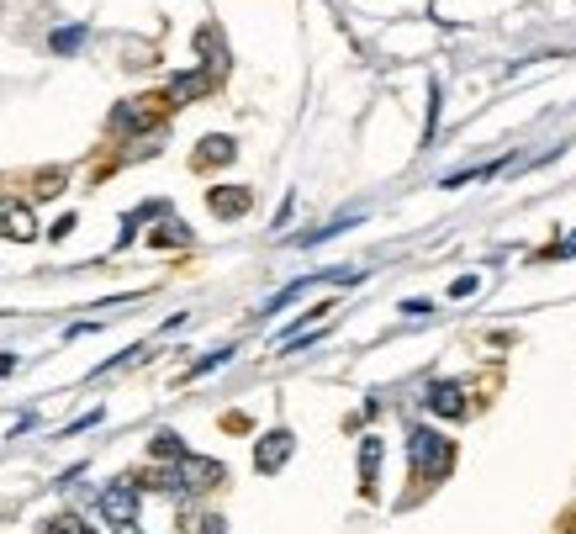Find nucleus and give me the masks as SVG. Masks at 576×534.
<instances>
[{
    "mask_svg": "<svg viewBox=\"0 0 576 534\" xmlns=\"http://www.w3.org/2000/svg\"><path fill=\"white\" fill-rule=\"evenodd\" d=\"M138 476H117V482L101 487V513L111 519V529L117 534H143L138 529Z\"/></svg>",
    "mask_w": 576,
    "mask_h": 534,
    "instance_id": "nucleus-1",
    "label": "nucleus"
},
{
    "mask_svg": "<svg viewBox=\"0 0 576 534\" xmlns=\"http://www.w3.org/2000/svg\"><path fill=\"white\" fill-rule=\"evenodd\" d=\"M407 455H413V471L439 482V476H450V460H455V445L450 439H439L434 429H413L407 434Z\"/></svg>",
    "mask_w": 576,
    "mask_h": 534,
    "instance_id": "nucleus-2",
    "label": "nucleus"
},
{
    "mask_svg": "<svg viewBox=\"0 0 576 534\" xmlns=\"http://www.w3.org/2000/svg\"><path fill=\"white\" fill-rule=\"evenodd\" d=\"M164 96H138V101H122L117 112H111V127H122V133H143V127H159L164 117Z\"/></svg>",
    "mask_w": 576,
    "mask_h": 534,
    "instance_id": "nucleus-3",
    "label": "nucleus"
},
{
    "mask_svg": "<svg viewBox=\"0 0 576 534\" xmlns=\"http://www.w3.org/2000/svg\"><path fill=\"white\" fill-rule=\"evenodd\" d=\"M217 482H222V466H217V460H207V455H185V460H180V487H185V497L207 492V487H217Z\"/></svg>",
    "mask_w": 576,
    "mask_h": 534,
    "instance_id": "nucleus-4",
    "label": "nucleus"
},
{
    "mask_svg": "<svg viewBox=\"0 0 576 534\" xmlns=\"http://www.w3.org/2000/svg\"><path fill=\"white\" fill-rule=\"evenodd\" d=\"M296 450V439H291V429H275V434H265L259 439V450H254V466L265 471V476H275L286 466V455Z\"/></svg>",
    "mask_w": 576,
    "mask_h": 534,
    "instance_id": "nucleus-5",
    "label": "nucleus"
},
{
    "mask_svg": "<svg viewBox=\"0 0 576 534\" xmlns=\"http://www.w3.org/2000/svg\"><path fill=\"white\" fill-rule=\"evenodd\" d=\"M207 90H212V69H185V75H175L170 85H164V101H170V106H185V101L207 96Z\"/></svg>",
    "mask_w": 576,
    "mask_h": 534,
    "instance_id": "nucleus-6",
    "label": "nucleus"
},
{
    "mask_svg": "<svg viewBox=\"0 0 576 534\" xmlns=\"http://www.w3.org/2000/svg\"><path fill=\"white\" fill-rule=\"evenodd\" d=\"M429 408L439 418H466V386L460 381H429Z\"/></svg>",
    "mask_w": 576,
    "mask_h": 534,
    "instance_id": "nucleus-7",
    "label": "nucleus"
},
{
    "mask_svg": "<svg viewBox=\"0 0 576 534\" xmlns=\"http://www.w3.org/2000/svg\"><path fill=\"white\" fill-rule=\"evenodd\" d=\"M238 154V143L228 133H212V138H201L196 143V170H212V164H228Z\"/></svg>",
    "mask_w": 576,
    "mask_h": 534,
    "instance_id": "nucleus-8",
    "label": "nucleus"
},
{
    "mask_svg": "<svg viewBox=\"0 0 576 534\" xmlns=\"http://www.w3.org/2000/svg\"><path fill=\"white\" fill-rule=\"evenodd\" d=\"M0 233H11V238H37V217L22 207V201H6V207H0Z\"/></svg>",
    "mask_w": 576,
    "mask_h": 534,
    "instance_id": "nucleus-9",
    "label": "nucleus"
},
{
    "mask_svg": "<svg viewBox=\"0 0 576 534\" xmlns=\"http://www.w3.org/2000/svg\"><path fill=\"white\" fill-rule=\"evenodd\" d=\"M249 201H254V196H249L244 186H217V191L207 196V207H212L217 217H244Z\"/></svg>",
    "mask_w": 576,
    "mask_h": 534,
    "instance_id": "nucleus-10",
    "label": "nucleus"
},
{
    "mask_svg": "<svg viewBox=\"0 0 576 534\" xmlns=\"http://www.w3.org/2000/svg\"><path fill=\"white\" fill-rule=\"evenodd\" d=\"M185 249V244H191V228H185V223H175V217H164V223H159V233H154V249Z\"/></svg>",
    "mask_w": 576,
    "mask_h": 534,
    "instance_id": "nucleus-11",
    "label": "nucleus"
},
{
    "mask_svg": "<svg viewBox=\"0 0 576 534\" xmlns=\"http://www.w3.org/2000/svg\"><path fill=\"white\" fill-rule=\"evenodd\" d=\"M376 466H381V439H365V445H360V482H365V492L376 487Z\"/></svg>",
    "mask_w": 576,
    "mask_h": 534,
    "instance_id": "nucleus-12",
    "label": "nucleus"
},
{
    "mask_svg": "<svg viewBox=\"0 0 576 534\" xmlns=\"http://www.w3.org/2000/svg\"><path fill=\"white\" fill-rule=\"evenodd\" d=\"M85 38H90L85 27H59V32L48 38V48H53V53H80V48H85Z\"/></svg>",
    "mask_w": 576,
    "mask_h": 534,
    "instance_id": "nucleus-13",
    "label": "nucleus"
},
{
    "mask_svg": "<svg viewBox=\"0 0 576 534\" xmlns=\"http://www.w3.org/2000/svg\"><path fill=\"white\" fill-rule=\"evenodd\" d=\"M148 450H154L159 460H185V439L164 429V434H154V445H148Z\"/></svg>",
    "mask_w": 576,
    "mask_h": 534,
    "instance_id": "nucleus-14",
    "label": "nucleus"
},
{
    "mask_svg": "<svg viewBox=\"0 0 576 534\" xmlns=\"http://www.w3.org/2000/svg\"><path fill=\"white\" fill-rule=\"evenodd\" d=\"M180 529L185 534H222V519L217 513H207V519H180Z\"/></svg>",
    "mask_w": 576,
    "mask_h": 534,
    "instance_id": "nucleus-15",
    "label": "nucleus"
},
{
    "mask_svg": "<svg viewBox=\"0 0 576 534\" xmlns=\"http://www.w3.org/2000/svg\"><path fill=\"white\" fill-rule=\"evenodd\" d=\"M228 355H233V349H212V355H201V360L191 365V376H207V371H217V365L228 360Z\"/></svg>",
    "mask_w": 576,
    "mask_h": 534,
    "instance_id": "nucleus-16",
    "label": "nucleus"
},
{
    "mask_svg": "<svg viewBox=\"0 0 576 534\" xmlns=\"http://www.w3.org/2000/svg\"><path fill=\"white\" fill-rule=\"evenodd\" d=\"M48 534H90V529H85L80 519H74V513H59V519L48 524Z\"/></svg>",
    "mask_w": 576,
    "mask_h": 534,
    "instance_id": "nucleus-17",
    "label": "nucleus"
},
{
    "mask_svg": "<svg viewBox=\"0 0 576 534\" xmlns=\"http://www.w3.org/2000/svg\"><path fill=\"white\" fill-rule=\"evenodd\" d=\"M37 191H43V196L64 191V170H48V175H37Z\"/></svg>",
    "mask_w": 576,
    "mask_h": 534,
    "instance_id": "nucleus-18",
    "label": "nucleus"
},
{
    "mask_svg": "<svg viewBox=\"0 0 576 534\" xmlns=\"http://www.w3.org/2000/svg\"><path fill=\"white\" fill-rule=\"evenodd\" d=\"M471 291H476V275H460V281L450 286V297H471Z\"/></svg>",
    "mask_w": 576,
    "mask_h": 534,
    "instance_id": "nucleus-19",
    "label": "nucleus"
},
{
    "mask_svg": "<svg viewBox=\"0 0 576 534\" xmlns=\"http://www.w3.org/2000/svg\"><path fill=\"white\" fill-rule=\"evenodd\" d=\"M550 254H561V260H566V254H576V233H571V238H561V244H555Z\"/></svg>",
    "mask_w": 576,
    "mask_h": 534,
    "instance_id": "nucleus-20",
    "label": "nucleus"
},
{
    "mask_svg": "<svg viewBox=\"0 0 576 534\" xmlns=\"http://www.w3.org/2000/svg\"><path fill=\"white\" fill-rule=\"evenodd\" d=\"M11 371H16V360H11V355H0V376H11Z\"/></svg>",
    "mask_w": 576,
    "mask_h": 534,
    "instance_id": "nucleus-21",
    "label": "nucleus"
}]
</instances>
